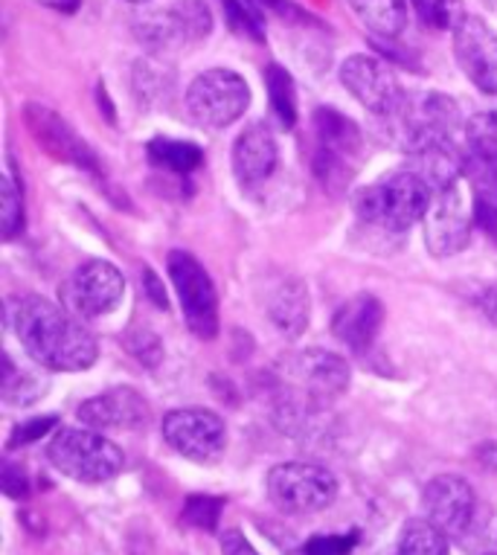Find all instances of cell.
<instances>
[{"label":"cell","instance_id":"1","mask_svg":"<svg viewBox=\"0 0 497 555\" xmlns=\"http://www.w3.org/2000/svg\"><path fill=\"white\" fill-rule=\"evenodd\" d=\"M10 320L27 356L50 373H81L100 358V346L76 314L44 297L27 294L15 300Z\"/></svg>","mask_w":497,"mask_h":555},{"label":"cell","instance_id":"2","mask_svg":"<svg viewBox=\"0 0 497 555\" xmlns=\"http://www.w3.org/2000/svg\"><path fill=\"white\" fill-rule=\"evenodd\" d=\"M431 201H434V190L422 175L413 169H398L367 186L355 201V207L370 228H379L384 233H405L417 221L425 219Z\"/></svg>","mask_w":497,"mask_h":555},{"label":"cell","instance_id":"3","mask_svg":"<svg viewBox=\"0 0 497 555\" xmlns=\"http://www.w3.org/2000/svg\"><path fill=\"white\" fill-rule=\"evenodd\" d=\"M364 160V134L335 108H317L311 117V172L323 190L344 192Z\"/></svg>","mask_w":497,"mask_h":555},{"label":"cell","instance_id":"4","mask_svg":"<svg viewBox=\"0 0 497 555\" xmlns=\"http://www.w3.org/2000/svg\"><path fill=\"white\" fill-rule=\"evenodd\" d=\"M277 378L285 399L323 413L326 404L344 396L349 387V364L335 352L308 346L277 361Z\"/></svg>","mask_w":497,"mask_h":555},{"label":"cell","instance_id":"5","mask_svg":"<svg viewBox=\"0 0 497 555\" xmlns=\"http://www.w3.org/2000/svg\"><path fill=\"white\" fill-rule=\"evenodd\" d=\"M47 460L55 472L76 482H105L117 477L126 456L109 437L88 428H62L47 442Z\"/></svg>","mask_w":497,"mask_h":555},{"label":"cell","instance_id":"6","mask_svg":"<svg viewBox=\"0 0 497 555\" xmlns=\"http://www.w3.org/2000/svg\"><path fill=\"white\" fill-rule=\"evenodd\" d=\"M402 146L413 155L431 146H457L466 140V119L451 96L428 91L419 100H407L396 117Z\"/></svg>","mask_w":497,"mask_h":555},{"label":"cell","instance_id":"7","mask_svg":"<svg viewBox=\"0 0 497 555\" xmlns=\"http://www.w3.org/2000/svg\"><path fill=\"white\" fill-rule=\"evenodd\" d=\"M251 105V88L242 76L227 70V67H213L192 79L187 88V111L201 128L218 131V128L233 126Z\"/></svg>","mask_w":497,"mask_h":555},{"label":"cell","instance_id":"8","mask_svg":"<svg viewBox=\"0 0 497 555\" xmlns=\"http://www.w3.org/2000/svg\"><path fill=\"white\" fill-rule=\"evenodd\" d=\"M268 498L280 512L308 515L335 503L337 480L326 465L282 463L268 472Z\"/></svg>","mask_w":497,"mask_h":555},{"label":"cell","instance_id":"9","mask_svg":"<svg viewBox=\"0 0 497 555\" xmlns=\"http://www.w3.org/2000/svg\"><path fill=\"white\" fill-rule=\"evenodd\" d=\"M166 271L181 300L183 320L192 335H199L201 340H213L218 335V294L204 264L187 250H173L166 259Z\"/></svg>","mask_w":497,"mask_h":555},{"label":"cell","instance_id":"10","mask_svg":"<svg viewBox=\"0 0 497 555\" xmlns=\"http://www.w3.org/2000/svg\"><path fill=\"white\" fill-rule=\"evenodd\" d=\"M123 294H126V276L117 264L105 259H88L64 283L62 300L64 309L76 318L97 320L117 309Z\"/></svg>","mask_w":497,"mask_h":555},{"label":"cell","instance_id":"11","mask_svg":"<svg viewBox=\"0 0 497 555\" xmlns=\"http://www.w3.org/2000/svg\"><path fill=\"white\" fill-rule=\"evenodd\" d=\"M163 439L175 454L192 463H218L227 446L225 420L204 408H181L163 416Z\"/></svg>","mask_w":497,"mask_h":555},{"label":"cell","instance_id":"12","mask_svg":"<svg viewBox=\"0 0 497 555\" xmlns=\"http://www.w3.org/2000/svg\"><path fill=\"white\" fill-rule=\"evenodd\" d=\"M213 15L204 0H175L173 7L152 10L135 21L137 38L152 50L175 44H195L209 36Z\"/></svg>","mask_w":497,"mask_h":555},{"label":"cell","instance_id":"13","mask_svg":"<svg viewBox=\"0 0 497 555\" xmlns=\"http://www.w3.org/2000/svg\"><path fill=\"white\" fill-rule=\"evenodd\" d=\"M341 82L375 117H396L407 102L393 67L375 55H349L341 64Z\"/></svg>","mask_w":497,"mask_h":555},{"label":"cell","instance_id":"14","mask_svg":"<svg viewBox=\"0 0 497 555\" xmlns=\"http://www.w3.org/2000/svg\"><path fill=\"white\" fill-rule=\"evenodd\" d=\"M474 207H469L460 183L434 192L431 210L425 216V245L439 259L462 254L471 238Z\"/></svg>","mask_w":497,"mask_h":555},{"label":"cell","instance_id":"15","mask_svg":"<svg viewBox=\"0 0 497 555\" xmlns=\"http://www.w3.org/2000/svg\"><path fill=\"white\" fill-rule=\"evenodd\" d=\"M24 122H27V131L33 134V140L38 143L41 152L59 160V164L79 166L85 172L100 175V160L93 155L88 143L81 140L76 131H73L59 111L47 108V105H38V102H29L24 108Z\"/></svg>","mask_w":497,"mask_h":555},{"label":"cell","instance_id":"16","mask_svg":"<svg viewBox=\"0 0 497 555\" xmlns=\"http://www.w3.org/2000/svg\"><path fill=\"white\" fill-rule=\"evenodd\" d=\"M422 503H425L428 520L454 541H462L474 524L477 498H474L469 480H462L457 474H439L428 482Z\"/></svg>","mask_w":497,"mask_h":555},{"label":"cell","instance_id":"17","mask_svg":"<svg viewBox=\"0 0 497 555\" xmlns=\"http://www.w3.org/2000/svg\"><path fill=\"white\" fill-rule=\"evenodd\" d=\"M454 55L460 70L488 96H497V33L486 21L466 15L454 29Z\"/></svg>","mask_w":497,"mask_h":555},{"label":"cell","instance_id":"18","mask_svg":"<svg viewBox=\"0 0 497 555\" xmlns=\"http://www.w3.org/2000/svg\"><path fill=\"white\" fill-rule=\"evenodd\" d=\"M152 416L149 401L131 387H114L81 401L79 420L93 430H137Z\"/></svg>","mask_w":497,"mask_h":555},{"label":"cell","instance_id":"19","mask_svg":"<svg viewBox=\"0 0 497 555\" xmlns=\"http://www.w3.org/2000/svg\"><path fill=\"white\" fill-rule=\"evenodd\" d=\"M233 175L244 190H259L280 166V149L273 140L271 128L256 122L247 126L233 143Z\"/></svg>","mask_w":497,"mask_h":555},{"label":"cell","instance_id":"20","mask_svg":"<svg viewBox=\"0 0 497 555\" xmlns=\"http://www.w3.org/2000/svg\"><path fill=\"white\" fill-rule=\"evenodd\" d=\"M381 323H384V306H381L379 297L375 294H355L353 300H346L337 309L335 320H332V332L349 352L364 356L375 344Z\"/></svg>","mask_w":497,"mask_h":555},{"label":"cell","instance_id":"21","mask_svg":"<svg viewBox=\"0 0 497 555\" xmlns=\"http://www.w3.org/2000/svg\"><path fill=\"white\" fill-rule=\"evenodd\" d=\"M268 320L282 337H300L308 326V314H311V302H308L306 285L300 280H282L268 297Z\"/></svg>","mask_w":497,"mask_h":555},{"label":"cell","instance_id":"22","mask_svg":"<svg viewBox=\"0 0 497 555\" xmlns=\"http://www.w3.org/2000/svg\"><path fill=\"white\" fill-rule=\"evenodd\" d=\"M466 178L471 183V207L474 221L497 245V166L480 157L466 160Z\"/></svg>","mask_w":497,"mask_h":555},{"label":"cell","instance_id":"23","mask_svg":"<svg viewBox=\"0 0 497 555\" xmlns=\"http://www.w3.org/2000/svg\"><path fill=\"white\" fill-rule=\"evenodd\" d=\"M364 27L381 38H396L407 27V0H349Z\"/></svg>","mask_w":497,"mask_h":555},{"label":"cell","instance_id":"24","mask_svg":"<svg viewBox=\"0 0 497 555\" xmlns=\"http://www.w3.org/2000/svg\"><path fill=\"white\" fill-rule=\"evenodd\" d=\"M265 88H268V102H271V111L277 122H280L285 131L297 126V88H294V79L282 67V64H268L265 67Z\"/></svg>","mask_w":497,"mask_h":555},{"label":"cell","instance_id":"25","mask_svg":"<svg viewBox=\"0 0 497 555\" xmlns=\"http://www.w3.org/2000/svg\"><path fill=\"white\" fill-rule=\"evenodd\" d=\"M149 160L161 169H169L175 175L195 172L204 164V152L195 143L175 140V137H154L149 143Z\"/></svg>","mask_w":497,"mask_h":555},{"label":"cell","instance_id":"26","mask_svg":"<svg viewBox=\"0 0 497 555\" xmlns=\"http://www.w3.org/2000/svg\"><path fill=\"white\" fill-rule=\"evenodd\" d=\"M393 555H448V535L428 518L407 520Z\"/></svg>","mask_w":497,"mask_h":555},{"label":"cell","instance_id":"27","mask_svg":"<svg viewBox=\"0 0 497 555\" xmlns=\"http://www.w3.org/2000/svg\"><path fill=\"white\" fill-rule=\"evenodd\" d=\"M466 143L474 152V157L497 166V111H483V114H474L469 119Z\"/></svg>","mask_w":497,"mask_h":555},{"label":"cell","instance_id":"28","mask_svg":"<svg viewBox=\"0 0 497 555\" xmlns=\"http://www.w3.org/2000/svg\"><path fill=\"white\" fill-rule=\"evenodd\" d=\"M0 228L3 238L15 242L27 228V216H24V198H21L18 183L12 181L10 175L0 181Z\"/></svg>","mask_w":497,"mask_h":555},{"label":"cell","instance_id":"29","mask_svg":"<svg viewBox=\"0 0 497 555\" xmlns=\"http://www.w3.org/2000/svg\"><path fill=\"white\" fill-rule=\"evenodd\" d=\"M221 7H225L227 24L233 33L244 38H254L263 44L265 41V29H263V12L256 10L251 0H221Z\"/></svg>","mask_w":497,"mask_h":555},{"label":"cell","instance_id":"30","mask_svg":"<svg viewBox=\"0 0 497 555\" xmlns=\"http://www.w3.org/2000/svg\"><path fill=\"white\" fill-rule=\"evenodd\" d=\"M413 10L431 29H457L466 18L462 0H413Z\"/></svg>","mask_w":497,"mask_h":555},{"label":"cell","instance_id":"31","mask_svg":"<svg viewBox=\"0 0 497 555\" xmlns=\"http://www.w3.org/2000/svg\"><path fill=\"white\" fill-rule=\"evenodd\" d=\"M221 512H225V501L221 498H209V494H192L183 503V520L195 529H204V532H213L221 520Z\"/></svg>","mask_w":497,"mask_h":555},{"label":"cell","instance_id":"32","mask_svg":"<svg viewBox=\"0 0 497 555\" xmlns=\"http://www.w3.org/2000/svg\"><path fill=\"white\" fill-rule=\"evenodd\" d=\"M38 399H41V382L18 373V370L12 366V358H7V373H3V401H7V404H15V408H24V404H33V401Z\"/></svg>","mask_w":497,"mask_h":555},{"label":"cell","instance_id":"33","mask_svg":"<svg viewBox=\"0 0 497 555\" xmlns=\"http://www.w3.org/2000/svg\"><path fill=\"white\" fill-rule=\"evenodd\" d=\"M361 541V532L353 529V532H337V535H315L308 538L303 553L306 555H349Z\"/></svg>","mask_w":497,"mask_h":555},{"label":"cell","instance_id":"34","mask_svg":"<svg viewBox=\"0 0 497 555\" xmlns=\"http://www.w3.org/2000/svg\"><path fill=\"white\" fill-rule=\"evenodd\" d=\"M55 425H59V416H36V420H24L21 425L12 428L10 448L33 446V442H38V439H44Z\"/></svg>","mask_w":497,"mask_h":555},{"label":"cell","instance_id":"35","mask_svg":"<svg viewBox=\"0 0 497 555\" xmlns=\"http://www.w3.org/2000/svg\"><path fill=\"white\" fill-rule=\"evenodd\" d=\"M0 482H3V492L10 494V498H27L29 494V480L24 468H18L15 463H7L3 465V474H0Z\"/></svg>","mask_w":497,"mask_h":555},{"label":"cell","instance_id":"36","mask_svg":"<svg viewBox=\"0 0 497 555\" xmlns=\"http://www.w3.org/2000/svg\"><path fill=\"white\" fill-rule=\"evenodd\" d=\"M259 12H273L285 21H300L306 18V12H300L291 0H251Z\"/></svg>","mask_w":497,"mask_h":555},{"label":"cell","instance_id":"37","mask_svg":"<svg viewBox=\"0 0 497 555\" xmlns=\"http://www.w3.org/2000/svg\"><path fill=\"white\" fill-rule=\"evenodd\" d=\"M221 555H259L256 546H251V541L242 535V529H230L221 535Z\"/></svg>","mask_w":497,"mask_h":555},{"label":"cell","instance_id":"38","mask_svg":"<svg viewBox=\"0 0 497 555\" xmlns=\"http://www.w3.org/2000/svg\"><path fill=\"white\" fill-rule=\"evenodd\" d=\"M145 292H149V297H152L154 300V306H157V309H166V306H169V300H166V292H163V283L161 280H157V276H154V271H149V268H145Z\"/></svg>","mask_w":497,"mask_h":555},{"label":"cell","instance_id":"39","mask_svg":"<svg viewBox=\"0 0 497 555\" xmlns=\"http://www.w3.org/2000/svg\"><path fill=\"white\" fill-rule=\"evenodd\" d=\"M477 302H480V311H483V314H486V318L497 326V283L488 285L486 292L480 294Z\"/></svg>","mask_w":497,"mask_h":555},{"label":"cell","instance_id":"40","mask_svg":"<svg viewBox=\"0 0 497 555\" xmlns=\"http://www.w3.org/2000/svg\"><path fill=\"white\" fill-rule=\"evenodd\" d=\"M41 3L55 12H64V15H73L81 7V0H41Z\"/></svg>","mask_w":497,"mask_h":555},{"label":"cell","instance_id":"41","mask_svg":"<svg viewBox=\"0 0 497 555\" xmlns=\"http://www.w3.org/2000/svg\"><path fill=\"white\" fill-rule=\"evenodd\" d=\"M128 3H149V0H128Z\"/></svg>","mask_w":497,"mask_h":555},{"label":"cell","instance_id":"42","mask_svg":"<svg viewBox=\"0 0 497 555\" xmlns=\"http://www.w3.org/2000/svg\"><path fill=\"white\" fill-rule=\"evenodd\" d=\"M486 555H497V553H486Z\"/></svg>","mask_w":497,"mask_h":555}]
</instances>
